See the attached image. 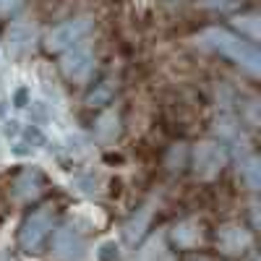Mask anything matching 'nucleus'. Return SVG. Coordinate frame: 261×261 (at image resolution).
Segmentation results:
<instances>
[{"mask_svg": "<svg viewBox=\"0 0 261 261\" xmlns=\"http://www.w3.org/2000/svg\"><path fill=\"white\" fill-rule=\"evenodd\" d=\"M45 188V175L37 170V167H27L21 170V175L13 180V196L18 201H32L42 193Z\"/></svg>", "mask_w": 261, "mask_h": 261, "instance_id": "nucleus-9", "label": "nucleus"}, {"mask_svg": "<svg viewBox=\"0 0 261 261\" xmlns=\"http://www.w3.org/2000/svg\"><path fill=\"white\" fill-rule=\"evenodd\" d=\"M136 261H175V256L167 248L165 235H154L141 246V251L136 253Z\"/></svg>", "mask_w": 261, "mask_h": 261, "instance_id": "nucleus-11", "label": "nucleus"}, {"mask_svg": "<svg viewBox=\"0 0 261 261\" xmlns=\"http://www.w3.org/2000/svg\"><path fill=\"white\" fill-rule=\"evenodd\" d=\"M18 134H21V141L13 146V154H18V157L32 154L34 149L45 146V134H42L39 125H24V128L18 130Z\"/></svg>", "mask_w": 261, "mask_h": 261, "instance_id": "nucleus-12", "label": "nucleus"}, {"mask_svg": "<svg viewBox=\"0 0 261 261\" xmlns=\"http://www.w3.org/2000/svg\"><path fill=\"white\" fill-rule=\"evenodd\" d=\"M11 105L13 107H29L32 105V89L29 86H24V84L16 86V89L11 92Z\"/></svg>", "mask_w": 261, "mask_h": 261, "instance_id": "nucleus-20", "label": "nucleus"}, {"mask_svg": "<svg viewBox=\"0 0 261 261\" xmlns=\"http://www.w3.org/2000/svg\"><path fill=\"white\" fill-rule=\"evenodd\" d=\"M217 243H220L222 253L227 256H241L251 248V232L241 225H225L217 235Z\"/></svg>", "mask_w": 261, "mask_h": 261, "instance_id": "nucleus-8", "label": "nucleus"}, {"mask_svg": "<svg viewBox=\"0 0 261 261\" xmlns=\"http://www.w3.org/2000/svg\"><path fill=\"white\" fill-rule=\"evenodd\" d=\"M37 42V27L29 24V21H13L6 32V45L13 55L29 53Z\"/></svg>", "mask_w": 261, "mask_h": 261, "instance_id": "nucleus-7", "label": "nucleus"}, {"mask_svg": "<svg viewBox=\"0 0 261 261\" xmlns=\"http://www.w3.org/2000/svg\"><path fill=\"white\" fill-rule=\"evenodd\" d=\"M186 162H188V149H186V144H175V146L170 149L167 160H165V165H167L172 172L183 170V167H186Z\"/></svg>", "mask_w": 261, "mask_h": 261, "instance_id": "nucleus-18", "label": "nucleus"}, {"mask_svg": "<svg viewBox=\"0 0 261 261\" xmlns=\"http://www.w3.org/2000/svg\"><path fill=\"white\" fill-rule=\"evenodd\" d=\"M196 45L204 47V50H212L222 58H230L235 65H241V68L251 76H258L261 73V55L258 50L246 42L243 37H238L227 29H220V27H209L204 29L201 34H196Z\"/></svg>", "mask_w": 261, "mask_h": 261, "instance_id": "nucleus-1", "label": "nucleus"}, {"mask_svg": "<svg viewBox=\"0 0 261 261\" xmlns=\"http://www.w3.org/2000/svg\"><path fill=\"white\" fill-rule=\"evenodd\" d=\"M225 162H227V151L220 141H201L191 151L193 175L199 180H214L222 172Z\"/></svg>", "mask_w": 261, "mask_h": 261, "instance_id": "nucleus-3", "label": "nucleus"}, {"mask_svg": "<svg viewBox=\"0 0 261 261\" xmlns=\"http://www.w3.org/2000/svg\"><path fill=\"white\" fill-rule=\"evenodd\" d=\"M246 0H199V6L204 11H214V13H232L238 8H243Z\"/></svg>", "mask_w": 261, "mask_h": 261, "instance_id": "nucleus-17", "label": "nucleus"}, {"mask_svg": "<svg viewBox=\"0 0 261 261\" xmlns=\"http://www.w3.org/2000/svg\"><path fill=\"white\" fill-rule=\"evenodd\" d=\"M89 32H92V18H89V16L68 18V21H63V24H58L55 29L47 32L45 47H47L50 53H65V50L76 47Z\"/></svg>", "mask_w": 261, "mask_h": 261, "instance_id": "nucleus-4", "label": "nucleus"}, {"mask_svg": "<svg viewBox=\"0 0 261 261\" xmlns=\"http://www.w3.org/2000/svg\"><path fill=\"white\" fill-rule=\"evenodd\" d=\"M84 251V235L76 225H63L60 230H55L53 235V253L55 258H63V261H73L79 258Z\"/></svg>", "mask_w": 261, "mask_h": 261, "instance_id": "nucleus-6", "label": "nucleus"}, {"mask_svg": "<svg viewBox=\"0 0 261 261\" xmlns=\"http://www.w3.org/2000/svg\"><path fill=\"white\" fill-rule=\"evenodd\" d=\"M73 186H76L81 193H94V191H97V178H94V175H79V178L73 180Z\"/></svg>", "mask_w": 261, "mask_h": 261, "instance_id": "nucleus-22", "label": "nucleus"}, {"mask_svg": "<svg viewBox=\"0 0 261 261\" xmlns=\"http://www.w3.org/2000/svg\"><path fill=\"white\" fill-rule=\"evenodd\" d=\"M165 3H170V6H180L183 0H165Z\"/></svg>", "mask_w": 261, "mask_h": 261, "instance_id": "nucleus-25", "label": "nucleus"}, {"mask_svg": "<svg viewBox=\"0 0 261 261\" xmlns=\"http://www.w3.org/2000/svg\"><path fill=\"white\" fill-rule=\"evenodd\" d=\"M172 241H175L180 248H193V246H199L201 241V227L199 222H193V220H186V222H178L175 227H172Z\"/></svg>", "mask_w": 261, "mask_h": 261, "instance_id": "nucleus-13", "label": "nucleus"}, {"mask_svg": "<svg viewBox=\"0 0 261 261\" xmlns=\"http://www.w3.org/2000/svg\"><path fill=\"white\" fill-rule=\"evenodd\" d=\"M60 71L68 81H86L94 71V55L86 47H71L60 58Z\"/></svg>", "mask_w": 261, "mask_h": 261, "instance_id": "nucleus-5", "label": "nucleus"}, {"mask_svg": "<svg viewBox=\"0 0 261 261\" xmlns=\"http://www.w3.org/2000/svg\"><path fill=\"white\" fill-rule=\"evenodd\" d=\"M232 27L241 32V34H246V37H251L253 42L261 37V18L256 16V13H243V16H235L232 18Z\"/></svg>", "mask_w": 261, "mask_h": 261, "instance_id": "nucleus-14", "label": "nucleus"}, {"mask_svg": "<svg viewBox=\"0 0 261 261\" xmlns=\"http://www.w3.org/2000/svg\"><path fill=\"white\" fill-rule=\"evenodd\" d=\"M21 6V0H0V16H8L11 11H16Z\"/></svg>", "mask_w": 261, "mask_h": 261, "instance_id": "nucleus-24", "label": "nucleus"}, {"mask_svg": "<svg viewBox=\"0 0 261 261\" xmlns=\"http://www.w3.org/2000/svg\"><path fill=\"white\" fill-rule=\"evenodd\" d=\"M53 222H55V209L53 206H42V209L32 212L24 220V225H21V230H18V246H21V251L37 253L42 248V243L50 238Z\"/></svg>", "mask_w": 261, "mask_h": 261, "instance_id": "nucleus-2", "label": "nucleus"}, {"mask_svg": "<svg viewBox=\"0 0 261 261\" xmlns=\"http://www.w3.org/2000/svg\"><path fill=\"white\" fill-rule=\"evenodd\" d=\"M217 130H220V136H225V139H235L241 125H238V120L232 115H222V118H217Z\"/></svg>", "mask_w": 261, "mask_h": 261, "instance_id": "nucleus-19", "label": "nucleus"}, {"mask_svg": "<svg viewBox=\"0 0 261 261\" xmlns=\"http://www.w3.org/2000/svg\"><path fill=\"white\" fill-rule=\"evenodd\" d=\"M94 136H97V141L102 146H110V144L118 141V136H120V118H118L115 110H107V113L99 115L97 128H94Z\"/></svg>", "mask_w": 261, "mask_h": 261, "instance_id": "nucleus-10", "label": "nucleus"}, {"mask_svg": "<svg viewBox=\"0 0 261 261\" xmlns=\"http://www.w3.org/2000/svg\"><path fill=\"white\" fill-rule=\"evenodd\" d=\"M149 220H151V209L144 206V209L139 212V217H134V220L125 225V241H128V243H136L139 238L144 235V227L149 225Z\"/></svg>", "mask_w": 261, "mask_h": 261, "instance_id": "nucleus-15", "label": "nucleus"}, {"mask_svg": "<svg viewBox=\"0 0 261 261\" xmlns=\"http://www.w3.org/2000/svg\"><path fill=\"white\" fill-rule=\"evenodd\" d=\"M110 94H113V86H102V89H97L94 94H89L86 102H89L92 107H99V105H105L107 99H110Z\"/></svg>", "mask_w": 261, "mask_h": 261, "instance_id": "nucleus-23", "label": "nucleus"}, {"mask_svg": "<svg viewBox=\"0 0 261 261\" xmlns=\"http://www.w3.org/2000/svg\"><path fill=\"white\" fill-rule=\"evenodd\" d=\"M241 175L246 180V186L251 191H258L261 186V167H258V157H248L243 165H241Z\"/></svg>", "mask_w": 261, "mask_h": 261, "instance_id": "nucleus-16", "label": "nucleus"}, {"mask_svg": "<svg viewBox=\"0 0 261 261\" xmlns=\"http://www.w3.org/2000/svg\"><path fill=\"white\" fill-rule=\"evenodd\" d=\"M97 258L99 261H115L118 258V243L115 241H105L97 248Z\"/></svg>", "mask_w": 261, "mask_h": 261, "instance_id": "nucleus-21", "label": "nucleus"}]
</instances>
